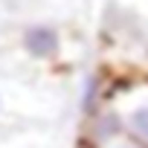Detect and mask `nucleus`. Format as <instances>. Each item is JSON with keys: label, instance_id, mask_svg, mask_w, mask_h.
<instances>
[{"label": "nucleus", "instance_id": "obj_1", "mask_svg": "<svg viewBox=\"0 0 148 148\" xmlns=\"http://www.w3.org/2000/svg\"><path fill=\"white\" fill-rule=\"evenodd\" d=\"M113 110L125 134L148 148V82H136L125 93H119L113 102Z\"/></svg>", "mask_w": 148, "mask_h": 148}, {"label": "nucleus", "instance_id": "obj_2", "mask_svg": "<svg viewBox=\"0 0 148 148\" xmlns=\"http://www.w3.org/2000/svg\"><path fill=\"white\" fill-rule=\"evenodd\" d=\"M21 47L35 61H52L61 55V32L49 23H32L21 35Z\"/></svg>", "mask_w": 148, "mask_h": 148}, {"label": "nucleus", "instance_id": "obj_4", "mask_svg": "<svg viewBox=\"0 0 148 148\" xmlns=\"http://www.w3.org/2000/svg\"><path fill=\"white\" fill-rule=\"evenodd\" d=\"M3 108H6V96H3V90H0V113H3Z\"/></svg>", "mask_w": 148, "mask_h": 148}, {"label": "nucleus", "instance_id": "obj_3", "mask_svg": "<svg viewBox=\"0 0 148 148\" xmlns=\"http://www.w3.org/2000/svg\"><path fill=\"white\" fill-rule=\"evenodd\" d=\"M99 148H145V145H139L136 139H131V136L122 131V134H113V136H108V139H99Z\"/></svg>", "mask_w": 148, "mask_h": 148}]
</instances>
